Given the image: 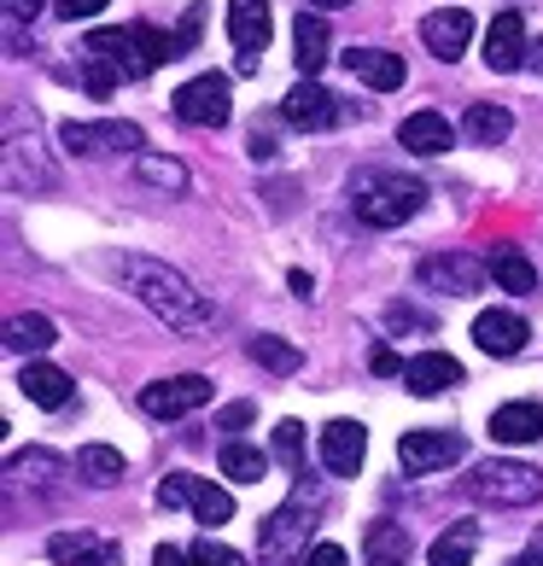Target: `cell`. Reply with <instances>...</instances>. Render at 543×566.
Listing matches in <instances>:
<instances>
[{
    "label": "cell",
    "instance_id": "cell-1",
    "mask_svg": "<svg viewBox=\"0 0 543 566\" xmlns=\"http://www.w3.org/2000/svg\"><path fill=\"white\" fill-rule=\"evenodd\" d=\"M117 275H123V286H129L164 327L205 333V327L217 322V310L205 304V292H194V281L176 275L170 263H158V258H117Z\"/></svg>",
    "mask_w": 543,
    "mask_h": 566
},
{
    "label": "cell",
    "instance_id": "cell-2",
    "mask_svg": "<svg viewBox=\"0 0 543 566\" xmlns=\"http://www.w3.org/2000/svg\"><path fill=\"white\" fill-rule=\"evenodd\" d=\"M421 205H427V187L415 176H363L357 193H351V211L368 228H398L409 217H421Z\"/></svg>",
    "mask_w": 543,
    "mask_h": 566
},
{
    "label": "cell",
    "instance_id": "cell-3",
    "mask_svg": "<svg viewBox=\"0 0 543 566\" xmlns=\"http://www.w3.org/2000/svg\"><path fill=\"white\" fill-rule=\"evenodd\" d=\"M473 502H485V509H532V502L543 496V473L532 468V461H479V468L462 479Z\"/></svg>",
    "mask_w": 543,
    "mask_h": 566
},
{
    "label": "cell",
    "instance_id": "cell-4",
    "mask_svg": "<svg viewBox=\"0 0 543 566\" xmlns=\"http://www.w3.org/2000/svg\"><path fill=\"white\" fill-rule=\"evenodd\" d=\"M310 520H316V491L310 485H299L275 514L258 526V555H263V566H281V560H292V555H310Z\"/></svg>",
    "mask_w": 543,
    "mask_h": 566
},
{
    "label": "cell",
    "instance_id": "cell-5",
    "mask_svg": "<svg viewBox=\"0 0 543 566\" xmlns=\"http://www.w3.org/2000/svg\"><path fill=\"white\" fill-rule=\"evenodd\" d=\"M170 112L187 123V129H222L228 117H234V94H228V82L217 71H205L194 82H181L170 94Z\"/></svg>",
    "mask_w": 543,
    "mask_h": 566
},
{
    "label": "cell",
    "instance_id": "cell-6",
    "mask_svg": "<svg viewBox=\"0 0 543 566\" xmlns=\"http://www.w3.org/2000/svg\"><path fill=\"white\" fill-rule=\"evenodd\" d=\"M269 35H275V7H269V0H228V41H234L246 76L263 65Z\"/></svg>",
    "mask_w": 543,
    "mask_h": 566
},
{
    "label": "cell",
    "instance_id": "cell-7",
    "mask_svg": "<svg viewBox=\"0 0 543 566\" xmlns=\"http://www.w3.org/2000/svg\"><path fill=\"white\" fill-rule=\"evenodd\" d=\"M217 397V386L205 380V374H170V380H153L140 391V409L153 415V421H181V415L205 409Z\"/></svg>",
    "mask_w": 543,
    "mask_h": 566
},
{
    "label": "cell",
    "instance_id": "cell-8",
    "mask_svg": "<svg viewBox=\"0 0 543 566\" xmlns=\"http://www.w3.org/2000/svg\"><path fill=\"white\" fill-rule=\"evenodd\" d=\"M485 275H491V263L468 258V251H438V258H421V269H415V281L427 292H450V298H473L485 286Z\"/></svg>",
    "mask_w": 543,
    "mask_h": 566
},
{
    "label": "cell",
    "instance_id": "cell-9",
    "mask_svg": "<svg viewBox=\"0 0 543 566\" xmlns=\"http://www.w3.org/2000/svg\"><path fill=\"white\" fill-rule=\"evenodd\" d=\"M59 140H65V153H76V158H100V153H135L140 158V146H146V135H140V123H65L59 129Z\"/></svg>",
    "mask_w": 543,
    "mask_h": 566
},
{
    "label": "cell",
    "instance_id": "cell-10",
    "mask_svg": "<svg viewBox=\"0 0 543 566\" xmlns=\"http://www.w3.org/2000/svg\"><path fill=\"white\" fill-rule=\"evenodd\" d=\"M462 432H450V427H421V432H404L398 438V461H404V473H438V468H450V461H462Z\"/></svg>",
    "mask_w": 543,
    "mask_h": 566
},
{
    "label": "cell",
    "instance_id": "cell-11",
    "mask_svg": "<svg viewBox=\"0 0 543 566\" xmlns=\"http://www.w3.org/2000/svg\"><path fill=\"white\" fill-rule=\"evenodd\" d=\"M281 117L292 123V129H333L345 112H340V99H333L322 82H299V88H286V99H281Z\"/></svg>",
    "mask_w": 543,
    "mask_h": 566
},
{
    "label": "cell",
    "instance_id": "cell-12",
    "mask_svg": "<svg viewBox=\"0 0 543 566\" xmlns=\"http://www.w3.org/2000/svg\"><path fill=\"white\" fill-rule=\"evenodd\" d=\"M532 339L526 316H514V310H479L473 316V345L485 356H520Z\"/></svg>",
    "mask_w": 543,
    "mask_h": 566
},
{
    "label": "cell",
    "instance_id": "cell-13",
    "mask_svg": "<svg viewBox=\"0 0 543 566\" xmlns=\"http://www.w3.org/2000/svg\"><path fill=\"white\" fill-rule=\"evenodd\" d=\"M526 59H532V48H526V18H520V12H497L491 30H485V65L503 76V71H520Z\"/></svg>",
    "mask_w": 543,
    "mask_h": 566
},
{
    "label": "cell",
    "instance_id": "cell-14",
    "mask_svg": "<svg viewBox=\"0 0 543 566\" xmlns=\"http://www.w3.org/2000/svg\"><path fill=\"white\" fill-rule=\"evenodd\" d=\"M421 41H427V53L432 59H462L468 53V41H473V12L462 7H445V12H427L421 18Z\"/></svg>",
    "mask_w": 543,
    "mask_h": 566
},
{
    "label": "cell",
    "instance_id": "cell-15",
    "mask_svg": "<svg viewBox=\"0 0 543 566\" xmlns=\"http://www.w3.org/2000/svg\"><path fill=\"white\" fill-rule=\"evenodd\" d=\"M363 455H368V432H363L357 421H327V427H322V468H327V473L357 479Z\"/></svg>",
    "mask_w": 543,
    "mask_h": 566
},
{
    "label": "cell",
    "instance_id": "cell-16",
    "mask_svg": "<svg viewBox=\"0 0 543 566\" xmlns=\"http://www.w3.org/2000/svg\"><path fill=\"white\" fill-rule=\"evenodd\" d=\"M48 555L59 566H123V543L94 537V532H59L48 537Z\"/></svg>",
    "mask_w": 543,
    "mask_h": 566
},
{
    "label": "cell",
    "instance_id": "cell-17",
    "mask_svg": "<svg viewBox=\"0 0 543 566\" xmlns=\"http://www.w3.org/2000/svg\"><path fill=\"white\" fill-rule=\"evenodd\" d=\"M404 386L415 397H438V391L462 386V363L445 356V350H421V356H409V363H404Z\"/></svg>",
    "mask_w": 543,
    "mask_h": 566
},
{
    "label": "cell",
    "instance_id": "cell-18",
    "mask_svg": "<svg viewBox=\"0 0 543 566\" xmlns=\"http://www.w3.org/2000/svg\"><path fill=\"white\" fill-rule=\"evenodd\" d=\"M340 65L357 76V82H368L374 94H391V88H404V59L398 53H386V48H351Z\"/></svg>",
    "mask_w": 543,
    "mask_h": 566
},
{
    "label": "cell",
    "instance_id": "cell-19",
    "mask_svg": "<svg viewBox=\"0 0 543 566\" xmlns=\"http://www.w3.org/2000/svg\"><path fill=\"white\" fill-rule=\"evenodd\" d=\"M398 146L415 158H445L456 146V129H450V117H438V112H415V117H404Z\"/></svg>",
    "mask_w": 543,
    "mask_h": 566
},
{
    "label": "cell",
    "instance_id": "cell-20",
    "mask_svg": "<svg viewBox=\"0 0 543 566\" xmlns=\"http://www.w3.org/2000/svg\"><path fill=\"white\" fill-rule=\"evenodd\" d=\"M41 153V146H35V129H30V140L24 135H7V187H12V193H24V187H53L59 176H53V164H41L35 158Z\"/></svg>",
    "mask_w": 543,
    "mask_h": 566
},
{
    "label": "cell",
    "instance_id": "cell-21",
    "mask_svg": "<svg viewBox=\"0 0 543 566\" xmlns=\"http://www.w3.org/2000/svg\"><path fill=\"white\" fill-rule=\"evenodd\" d=\"M18 391H24L35 409H65V403H71V374L53 368V363H24V374H18Z\"/></svg>",
    "mask_w": 543,
    "mask_h": 566
},
{
    "label": "cell",
    "instance_id": "cell-22",
    "mask_svg": "<svg viewBox=\"0 0 543 566\" xmlns=\"http://www.w3.org/2000/svg\"><path fill=\"white\" fill-rule=\"evenodd\" d=\"M82 53L112 59V65H117L123 76H146V59H140V48H135V24H129V30H88Z\"/></svg>",
    "mask_w": 543,
    "mask_h": 566
},
{
    "label": "cell",
    "instance_id": "cell-23",
    "mask_svg": "<svg viewBox=\"0 0 543 566\" xmlns=\"http://www.w3.org/2000/svg\"><path fill=\"white\" fill-rule=\"evenodd\" d=\"M491 438L497 444H537L543 438V409L537 403H503L491 415Z\"/></svg>",
    "mask_w": 543,
    "mask_h": 566
},
{
    "label": "cell",
    "instance_id": "cell-24",
    "mask_svg": "<svg viewBox=\"0 0 543 566\" xmlns=\"http://www.w3.org/2000/svg\"><path fill=\"white\" fill-rule=\"evenodd\" d=\"M327 18L322 12H299V24H292V48H299V71L316 82V71L327 65Z\"/></svg>",
    "mask_w": 543,
    "mask_h": 566
},
{
    "label": "cell",
    "instance_id": "cell-25",
    "mask_svg": "<svg viewBox=\"0 0 543 566\" xmlns=\"http://www.w3.org/2000/svg\"><path fill=\"white\" fill-rule=\"evenodd\" d=\"M363 566H409V532L391 520H374L363 532Z\"/></svg>",
    "mask_w": 543,
    "mask_h": 566
},
{
    "label": "cell",
    "instance_id": "cell-26",
    "mask_svg": "<svg viewBox=\"0 0 543 566\" xmlns=\"http://www.w3.org/2000/svg\"><path fill=\"white\" fill-rule=\"evenodd\" d=\"M491 281L503 286V292H537V269H532L526 251L497 245V251H491Z\"/></svg>",
    "mask_w": 543,
    "mask_h": 566
},
{
    "label": "cell",
    "instance_id": "cell-27",
    "mask_svg": "<svg viewBox=\"0 0 543 566\" xmlns=\"http://www.w3.org/2000/svg\"><path fill=\"white\" fill-rule=\"evenodd\" d=\"M53 339H59V327L48 316H12L7 322V350H18V356H41Z\"/></svg>",
    "mask_w": 543,
    "mask_h": 566
},
{
    "label": "cell",
    "instance_id": "cell-28",
    "mask_svg": "<svg viewBox=\"0 0 543 566\" xmlns=\"http://www.w3.org/2000/svg\"><path fill=\"white\" fill-rule=\"evenodd\" d=\"M468 140H479V146H497V140H509L514 135V112L509 106H468Z\"/></svg>",
    "mask_w": 543,
    "mask_h": 566
},
{
    "label": "cell",
    "instance_id": "cell-29",
    "mask_svg": "<svg viewBox=\"0 0 543 566\" xmlns=\"http://www.w3.org/2000/svg\"><path fill=\"white\" fill-rule=\"evenodd\" d=\"M76 473L88 479V485H117V479H123V450H112V444H82V450H76Z\"/></svg>",
    "mask_w": 543,
    "mask_h": 566
},
{
    "label": "cell",
    "instance_id": "cell-30",
    "mask_svg": "<svg viewBox=\"0 0 543 566\" xmlns=\"http://www.w3.org/2000/svg\"><path fill=\"white\" fill-rule=\"evenodd\" d=\"M59 473H65V461L48 455V450H30V455H12V461H7L12 491H18V485H53Z\"/></svg>",
    "mask_w": 543,
    "mask_h": 566
},
{
    "label": "cell",
    "instance_id": "cell-31",
    "mask_svg": "<svg viewBox=\"0 0 543 566\" xmlns=\"http://www.w3.org/2000/svg\"><path fill=\"white\" fill-rule=\"evenodd\" d=\"M187 509L199 514V526H228V520H234V496H228L222 485H211V479H194Z\"/></svg>",
    "mask_w": 543,
    "mask_h": 566
},
{
    "label": "cell",
    "instance_id": "cell-32",
    "mask_svg": "<svg viewBox=\"0 0 543 566\" xmlns=\"http://www.w3.org/2000/svg\"><path fill=\"white\" fill-rule=\"evenodd\" d=\"M222 473L240 479V485H258V479L269 473V455L252 450V444H240V438H228V444H222Z\"/></svg>",
    "mask_w": 543,
    "mask_h": 566
},
{
    "label": "cell",
    "instance_id": "cell-33",
    "mask_svg": "<svg viewBox=\"0 0 543 566\" xmlns=\"http://www.w3.org/2000/svg\"><path fill=\"white\" fill-rule=\"evenodd\" d=\"M135 176L146 187H164V193H187V170H181L176 158H164V153H140L135 158Z\"/></svg>",
    "mask_w": 543,
    "mask_h": 566
},
{
    "label": "cell",
    "instance_id": "cell-34",
    "mask_svg": "<svg viewBox=\"0 0 543 566\" xmlns=\"http://www.w3.org/2000/svg\"><path fill=\"white\" fill-rule=\"evenodd\" d=\"M252 363L269 368V374H299V368H304V350L286 345V339H275V333H263V339H252Z\"/></svg>",
    "mask_w": 543,
    "mask_h": 566
},
{
    "label": "cell",
    "instance_id": "cell-35",
    "mask_svg": "<svg viewBox=\"0 0 543 566\" xmlns=\"http://www.w3.org/2000/svg\"><path fill=\"white\" fill-rule=\"evenodd\" d=\"M427 560H432V566H468V560H473V526L445 532V537L427 549Z\"/></svg>",
    "mask_w": 543,
    "mask_h": 566
},
{
    "label": "cell",
    "instance_id": "cell-36",
    "mask_svg": "<svg viewBox=\"0 0 543 566\" xmlns=\"http://www.w3.org/2000/svg\"><path fill=\"white\" fill-rule=\"evenodd\" d=\"M82 82H88V94H94V99H106L117 82H123V71L112 65V59H94V53H88V59H82Z\"/></svg>",
    "mask_w": 543,
    "mask_h": 566
},
{
    "label": "cell",
    "instance_id": "cell-37",
    "mask_svg": "<svg viewBox=\"0 0 543 566\" xmlns=\"http://www.w3.org/2000/svg\"><path fill=\"white\" fill-rule=\"evenodd\" d=\"M187 560H194V566H246V555L228 549L222 537H199L194 549H187Z\"/></svg>",
    "mask_w": 543,
    "mask_h": 566
},
{
    "label": "cell",
    "instance_id": "cell-38",
    "mask_svg": "<svg viewBox=\"0 0 543 566\" xmlns=\"http://www.w3.org/2000/svg\"><path fill=\"white\" fill-rule=\"evenodd\" d=\"M275 455L286 461L292 473H304V427L299 421H281L275 427Z\"/></svg>",
    "mask_w": 543,
    "mask_h": 566
},
{
    "label": "cell",
    "instance_id": "cell-39",
    "mask_svg": "<svg viewBox=\"0 0 543 566\" xmlns=\"http://www.w3.org/2000/svg\"><path fill=\"white\" fill-rule=\"evenodd\" d=\"M187 496H194V473H170L158 485V509H187Z\"/></svg>",
    "mask_w": 543,
    "mask_h": 566
},
{
    "label": "cell",
    "instance_id": "cell-40",
    "mask_svg": "<svg viewBox=\"0 0 543 566\" xmlns=\"http://www.w3.org/2000/svg\"><path fill=\"white\" fill-rule=\"evenodd\" d=\"M386 322H391V333H432V322L421 316V310H409V304H391Z\"/></svg>",
    "mask_w": 543,
    "mask_h": 566
},
{
    "label": "cell",
    "instance_id": "cell-41",
    "mask_svg": "<svg viewBox=\"0 0 543 566\" xmlns=\"http://www.w3.org/2000/svg\"><path fill=\"white\" fill-rule=\"evenodd\" d=\"M112 7V0H53V12L59 18H71V24H88V18L94 12H106Z\"/></svg>",
    "mask_w": 543,
    "mask_h": 566
},
{
    "label": "cell",
    "instance_id": "cell-42",
    "mask_svg": "<svg viewBox=\"0 0 543 566\" xmlns=\"http://www.w3.org/2000/svg\"><path fill=\"white\" fill-rule=\"evenodd\" d=\"M299 566H351V555L340 549V543H316V549H310Z\"/></svg>",
    "mask_w": 543,
    "mask_h": 566
},
{
    "label": "cell",
    "instance_id": "cell-43",
    "mask_svg": "<svg viewBox=\"0 0 543 566\" xmlns=\"http://www.w3.org/2000/svg\"><path fill=\"white\" fill-rule=\"evenodd\" d=\"M41 12H48V0H7V18H12V24H35Z\"/></svg>",
    "mask_w": 543,
    "mask_h": 566
},
{
    "label": "cell",
    "instance_id": "cell-44",
    "mask_svg": "<svg viewBox=\"0 0 543 566\" xmlns=\"http://www.w3.org/2000/svg\"><path fill=\"white\" fill-rule=\"evenodd\" d=\"M246 421H252V403H228V409L217 415V432H240Z\"/></svg>",
    "mask_w": 543,
    "mask_h": 566
},
{
    "label": "cell",
    "instance_id": "cell-45",
    "mask_svg": "<svg viewBox=\"0 0 543 566\" xmlns=\"http://www.w3.org/2000/svg\"><path fill=\"white\" fill-rule=\"evenodd\" d=\"M368 368H374V374H404V356H398V350H374Z\"/></svg>",
    "mask_w": 543,
    "mask_h": 566
},
{
    "label": "cell",
    "instance_id": "cell-46",
    "mask_svg": "<svg viewBox=\"0 0 543 566\" xmlns=\"http://www.w3.org/2000/svg\"><path fill=\"white\" fill-rule=\"evenodd\" d=\"M153 566H194V560H187L176 543H158V549H153Z\"/></svg>",
    "mask_w": 543,
    "mask_h": 566
},
{
    "label": "cell",
    "instance_id": "cell-47",
    "mask_svg": "<svg viewBox=\"0 0 543 566\" xmlns=\"http://www.w3.org/2000/svg\"><path fill=\"white\" fill-rule=\"evenodd\" d=\"M514 566H543V532H532V543L520 549V560Z\"/></svg>",
    "mask_w": 543,
    "mask_h": 566
},
{
    "label": "cell",
    "instance_id": "cell-48",
    "mask_svg": "<svg viewBox=\"0 0 543 566\" xmlns=\"http://www.w3.org/2000/svg\"><path fill=\"white\" fill-rule=\"evenodd\" d=\"M286 286L299 292V298H310V292H316V286H310V275H304V269H292V275H286Z\"/></svg>",
    "mask_w": 543,
    "mask_h": 566
},
{
    "label": "cell",
    "instance_id": "cell-49",
    "mask_svg": "<svg viewBox=\"0 0 543 566\" xmlns=\"http://www.w3.org/2000/svg\"><path fill=\"white\" fill-rule=\"evenodd\" d=\"M252 158H275V140H269V135H263V129H258V135H252Z\"/></svg>",
    "mask_w": 543,
    "mask_h": 566
},
{
    "label": "cell",
    "instance_id": "cell-50",
    "mask_svg": "<svg viewBox=\"0 0 543 566\" xmlns=\"http://www.w3.org/2000/svg\"><path fill=\"white\" fill-rule=\"evenodd\" d=\"M310 7H322V12H333V7H351V0H310Z\"/></svg>",
    "mask_w": 543,
    "mask_h": 566
},
{
    "label": "cell",
    "instance_id": "cell-51",
    "mask_svg": "<svg viewBox=\"0 0 543 566\" xmlns=\"http://www.w3.org/2000/svg\"><path fill=\"white\" fill-rule=\"evenodd\" d=\"M532 65H537V76H543V41H532Z\"/></svg>",
    "mask_w": 543,
    "mask_h": 566
}]
</instances>
